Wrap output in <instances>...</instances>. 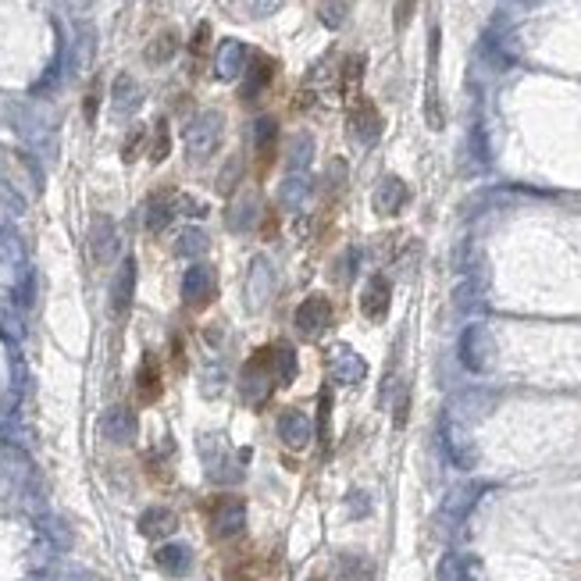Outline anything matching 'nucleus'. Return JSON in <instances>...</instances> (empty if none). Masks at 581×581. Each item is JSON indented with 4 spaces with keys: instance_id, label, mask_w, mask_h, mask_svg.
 Returning <instances> with one entry per match:
<instances>
[{
    "instance_id": "20",
    "label": "nucleus",
    "mask_w": 581,
    "mask_h": 581,
    "mask_svg": "<svg viewBox=\"0 0 581 581\" xmlns=\"http://www.w3.org/2000/svg\"><path fill=\"white\" fill-rule=\"evenodd\" d=\"M161 389H164V379H161V364L157 357L146 353L140 371H136V392H140V403H157L161 399Z\"/></svg>"
},
{
    "instance_id": "32",
    "label": "nucleus",
    "mask_w": 581,
    "mask_h": 581,
    "mask_svg": "<svg viewBox=\"0 0 581 581\" xmlns=\"http://www.w3.org/2000/svg\"><path fill=\"white\" fill-rule=\"evenodd\" d=\"M207 246H211V240H207L203 229H186L175 242V253L179 257H200V253H207Z\"/></svg>"
},
{
    "instance_id": "18",
    "label": "nucleus",
    "mask_w": 581,
    "mask_h": 581,
    "mask_svg": "<svg viewBox=\"0 0 581 581\" xmlns=\"http://www.w3.org/2000/svg\"><path fill=\"white\" fill-rule=\"evenodd\" d=\"M257 218H261V193L257 190H242L232 203H229V229H253L257 225Z\"/></svg>"
},
{
    "instance_id": "19",
    "label": "nucleus",
    "mask_w": 581,
    "mask_h": 581,
    "mask_svg": "<svg viewBox=\"0 0 581 581\" xmlns=\"http://www.w3.org/2000/svg\"><path fill=\"white\" fill-rule=\"evenodd\" d=\"M179 532V517H175V510H168V507H150L140 514V535L143 538H168V535Z\"/></svg>"
},
{
    "instance_id": "42",
    "label": "nucleus",
    "mask_w": 581,
    "mask_h": 581,
    "mask_svg": "<svg viewBox=\"0 0 581 581\" xmlns=\"http://www.w3.org/2000/svg\"><path fill=\"white\" fill-rule=\"evenodd\" d=\"M350 510H353V517H364L371 507H368V496L364 492H350Z\"/></svg>"
},
{
    "instance_id": "41",
    "label": "nucleus",
    "mask_w": 581,
    "mask_h": 581,
    "mask_svg": "<svg viewBox=\"0 0 581 581\" xmlns=\"http://www.w3.org/2000/svg\"><path fill=\"white\" fill-rule=\"evenodd\" d=\"M207 40H211V25H207V22H200V25H196L193 44H190L193 57H203V50H207Z\"/></svg>"
},
{
    "instance_id": "45",
    "label": "nucleus",
    "mask_w": 581,
    "mask_h": 581,
    "mask_svg": "<svg viewBox=\"0 0 581 581\" xmlns=\"http://www.w3.org/2000/svg\"><path fill=\"white\" fill-rule=\"evenodd\" d=\"M207 342H222V329H218V325L207 329Z\"/></svg>"
},
{
    "instance_id": "43",
    "label": "nucleus",
    "mask_w": 581,
    "mask_h": 581,
    "mask_svg": "<svg viewBox=\"0 0 581 581\" xmlns=\"http://www.w3.org/2000/svg\"><path fill=\"white\" fill-rule=\"evenodd\" d=\"M282 4H286V0H253V15H257V18H264V15H275Z\"/></svg>"
},
{
    "instance_id": "13",
    "label": "nucleus",
    "mask_w": 581,
    "mask_h": 581,
    "mask_svg": "<svg viewBox=\"0 0 581 581\" xmlns=\"http://www.w3.org/2000/svg\"><path fill=\"white\" fill-rule=\"evenodd\" d=\"M389 300H392V286H389L386 275H371L368 279V286L360 292V310H364V318H371V321H382L389 314Z\"/></svg>"
},
{
    "instance_id": "44",
    "label": "nucleus",
    "mask_w": 581,
    "mask_h": 581,
    "mask_svg": "<svg viewBox=\"0 0 581 581\" xmlns=\"http://www.w3.org/2000/svg\"><path fill=\"white\" fill-rule=\"evenodd\" d=\"M97 103H100V90L94 86V90L86 94V122H97Z\"/></svg>"
},
{
    "instance_id": "37",
    "label": "nucleus",
    "mask_w": 581,
    "mask_h": 581,
    "mask_svg": "<svg viewBox=\"0 0 581 581\" xmlns=\"http://www.w3.org/2000/svg\"><path fill=\"white\" fill-rule=\"evenodd\" d=\"M357 261H360V250H353V246H350L340 261H336V279H340V282H350V279H353Z\"/></svg>"
},
{
    "instance_id": "7",
    "label": "nucleus",
    "mask_w": 581,
    "mask_h": 581,
    "mask_svg": "<svg viewBox=\"0 0 581 581\" xmlns=\"http://www.w3.org/2000/svg\"><path fill=\"white\" fill-rule=\"evenodd\" d=\"M214 290H218V275L211 264H193L186 275H182V300L190 307H207L214 300Z\"/></svg>"
},
{
    "instance_id": "46",
    "label": "nucleus",
    "mask_w": 581,
    "mask_h": 581,
    "mask_svg": "<svg viewBox=\"0 0 581 581\" xmlns=\"http://www.w3.org/2000/svg\"><path fill=\"white\" fill-rule=\"evenodd\" d=\"M310 581H321V578H310Z\"/></svg>"
},
{
    "instance_id": "1",
    "label": "nucleus",
    "mask_w": 581,
    "mask_h": 581,
    "mask_svg": "<svg viewBox=\"0 0 581 581\" xmlns=\"http://www.w3.org/2000/svg\"><path fill=\"white\" fill-rule=\"evenodd\" d=\"M222 133H225V114L222 111H200L193 122L186 125V133H182V140H186V157H193V161H207L218 143H222Z\"/></svg>"
},
{
    "instance_id": "23",
    "label": "nucleus",
    "mask_w": 581,
    "mask_h": 581,
    "mask_svg": "<svg viewBox=\"0 0 581 581\" xmlns=\"http://www.w3.org/2000/svg\"><path fill=\"white\" fill-rule=\"evenodd\" d=\"M275 143H279V122H275V114H261V118L253 122V150H257L261 164L271 161Z\"/></svg>"
},
{
    "instance_id": "26",
    "label": "nucleus",
    "mask_w": 581,
    "mask_h": 581,
    "mask_svg": "<svg viewBox=\"0 0 581 581\" xmlns=\"http://www.w3.org/2000/svg\"><path fill=\"white\" fill-rule=\"evenodd\" d=\"M307 196H310V179L303 172H292L290 179H282V186H279V207L296 211V207H303Z\"/></svg>"
},
{
    "instance_id": "31",
    "label": "nucleus",
    "mask_w": 581,
    "mask_h": 581,
    "mask_svg": "<svg viewBox=\"0 0 581 581\" xmlns=\"http://www.w3.org/2000/svg\"><path fill=\"white\" fill-rule=\"evenodd\" d=\"M310 157H314V140H310L307 133H296L290 143V153H286L290 172H303V168L310 164Z\"/></svg>"
},
{
    "instance_id": "35",
    "label": "nucleus",
    "mask_w": 581,
    "mask_h": 581,
    "mask_svg": "<svg viewBox=\"0 0 581 581\" xmlns=\"http://www.w3.org/2000/svg\"><path fill=\"white\" fill-rule=\"evenodd\" d=\"M33 300H36V282H33V275L25 271V275H22V282L15 286V310H29V307H33Z\"/></svg>"
},
{
    "instance_id": "17",
    "label": "nucleus",
    "mask_w": 581,
    "mask_h": 581,
    "mask_svg": "<svg viewBox=\"0 0 581 581\" xmlns=\"http://www.w3.org/2000/svg\"><path fill=\"white\" fill-rule=\"evenodd\" d=\"M175 214H179V196L172 193V190H161V193H153L146 200V229L150 232L168 229Z\"/></svg>"
},
{
    "instance_id": "29",
    "label": "nucleus",
    "mask_w": 581,
    "mask_h": 581,
    "mask_svg": "<svg viewBox=\"0 0 581 581\" xmlns=\"http://www.w3.org/2000/svg\"><path fill=\"white\" fill-rule=\"evenodd\" d=\"M175 50H179V33H175V29H164V33H157V36L150 40L146 61H150V64H164V61L175 57Z\"/></svg>"
},
{
    "instance_id": "5",
    "label": "nucleus",
    "mask_w": 581,
    "mask_h": 581,
    "mask_svg": "<svg viewBox=\"0 0 581 581\" xmlns=\"http://www.w3.org/2000/svg\"><path fill=\"white\" fill-rule=\"evenodd\" d=\"M246 532V503L240 496H225L218 499V510L211 517V535L214 538H236Z\"/></svg>"
},
{
    "instance_id": "36",
    "label": "nucleus",
    "mask_w": 581,
    "mask_h": 581,
    "mask_svg": "<svg viewBox=\"0 0 581 581\" xmlns=\"http://www.w3.org/2000/svg\"><path fill=\"white\" fill-rule=\"evenodd\" d=\"M321 22L329 29H340L346 22V0H321Z\"/></svg>"
},
{
    "instance_id": "8",
    "label": "nucleus",
    "mask_w": 581,
    "mask_h": 581,
    "mask_svg": "<svg viewBox=\"0 0 581 581\" xmlns=\"http://www.w3.org/2000/svg\"><path fill=\"white\" fill-rule=\"evenodd\" d=\"M279 438H282V446L292 449V453H303L307 446H310V438H314V421L303 414V410H282V418H279Z\"/></svg>"
},
{
    "instance_id": "9",
    "label": "nucleus",
    "mask_w": 581,
    "mask_h": 581,
    "mask_svg": "<svg viewBox=\"0 0 581 581\" xmlns=\"http://www.w3.org/2000/svg\"><path fill=\"white\" fill-rule=\"evenodd\" d=\"M246 61H250V50L240 40H222L218 50H214V75L222 83H232L246 72Z\"/></svg>"
},
{
    "instance_id": "11",
    "label": "nucleus",
    "mask_w": 581,
    "mask_h": 581,
    "mask_svg": "<svg viewBox=\"0 0 581 581\" xmlns=\"http://www.w3.org/2000/svg\"><path fill=\"white\" fill-rule=\"evenodd\" d=\"M133 296H136V261L125 257L114 282H111V314L114 318H125L129 307H133Z\"/></svg>"
},
{
    "instance_id": "39",
    "label": "nucleus",
    "mask_w": 581,
    "mask_h": 581,
    "mask_svg": "<svg viewBox=\"0 0 581 581\" xmlns=\"http://www.w3.org/2000/svg\"><path fill=\"white\" fill-rule=\"evenodd\" d=\"M143 140H146V129L143 125H136L133 133H129V140H125V146H122V161H136V153H140V146H143Z\"/></svg>"
},
{
    "instance_id": "25",
    "label": "nucleus",
    "mask_w": 581,
    "mask_h": 581,
    "mask_svg": "<svg viewBox=\"0 0 581 581\" xmlns=\"http://www.w3.org/2000/svg\"><path fill=\"white\" fill-rule=\"evenodd\" d=\"M336 578L340 581H375V564L360 553H342L336 564Z\"/></svg>"
},
{
    "instance_id": "34",
    "label": "nucleus",
    "mask_w": 581,
    "mask_h": 581,
    "mask_svg": "<svg viewBox=\"0 0 581 581\" xmlns=\"http://www.w3.org/2000/svg\"><path fill=\"white\" fill-rule=\"evenodd\" d=\"M318 436L325 446H332V396H329V389L318 396Z\"/></svg>"
},
{
    "instance_id": "4",
    "label": "nucleus",
    "mask_w": 581,
    "mask_h": 581,
    "mask_svg": "<svg viewBox=\"0 0 581 581\" xmlns=\"http://www.w3.org/2000/svg\"><path fill=\"white\" fill-rule=\"evenodd\" d=\"M264 357H268V353H257V357L246 360V368H242L240 392L250 407H261V403L271 396V389L279 386V382H275V368H271V360H264Z\"/></svg>"
},
{
    "instance_id": "6",
    "label": "nucleus",
    "mask_w": 581,
    "mask_h": 581,
    "mask_svg": "<svg viewBox=\"0 0 581 581\" xmlns=\"http://www.w3.org/2000/svg\"><path fill=\"white\" fill-rule=\"evenodd\" d=\"M271 296H275V268L268 264V257H253L250 261V275H246V303H250V310H261Z\"/></svg>"
},
{
    "instance_id": "22",
    "label": "nucleus",
    "mask_w": 581,
    "mask_h": 581,
    "mask_svg": "<svg viewBox=\"0 0 581 581\" xmlns=\"http://www.w3.org/2000/svg\"><path fill=\"white\" fill-rule=\"evenodd\" d=\"M403 203H407V186H403V179H396V175L382 179L379 190H375V211H379V214H399Z\"/></svg>"
},
{
    "instance_id": "21",
    "label": "nucleus",
    "mask_w": 581,
    "mask_h": 581,
    "mask_svg": "<svg viewBox=\"0 0 581 581\" xmlns=\"http://www.w3.org/2000/svg\"><path fill=\"white\" fill-rule=\"evenodd\" d=\"M350 129H353V136L360 140V143H375L379 140V133H382V118H379V111L368 103V100H360V107L350 114Z\"/></svg>"
},
{
    "instance_id": "38",
    "label": "nucleus",
    "mask_w": 581,
    "mask_h": 581,
    "mask_svg": "<svg viewBox=\"0 0 581 581\" xmlns=\"http://www.w3.org/2000/svg\"><path fill=\"white\" fill-rule=\"evenodd\" d=\"M360 75H364V57H346V64H342V86L353 90L360 83Z\"/></svg>"
},
{
    "instance_id": "30",
    "label": "nucleus",
    "mask_w": 581,
    "mask_h": 581,
    "mask_svg": "<svg viewBox=\"0 0 581 581\" xmlns=\"http://www.w3.org/2000/svg\"><path fill=\"white\" fill-rule=\"evenodd\" d=\"M140 100H143V90H140V83L133 75H118L114 79V107L118 111H136Z\"/></svg>"
},
{
    "instance_id": "3",
    "label": "nucleus",
    "mask_w": 581,
    "mask_h": 581,
    "mask_svg": "<svg viewBox=\"0 0 581 581\" xmlns=\"http://www.w3.org/2000/svg\"><path fill=\"white\" fill-rule=\"evenodd\" d=\"M292 325H296V332H300L303 340H321V336L329 332V325H332V303H329V296H321V292L307 296V300L296 307Z\"/></svg>"
},
{
    "instance_id": "12",
    "label": "nucleus",
    "mask_w": 581,
    "mask_h": 581,
    "mask_svg": "<svg viewBox=\"0 0 581 581\" xmlns=\"http://www.w3.org/2000/svg\"><path fill=\"white\" fill-rule=\"evenodd\" d=\"M329 360H332V379H336L340 386H360V382L368 379L364 357L353 353L350 346H336V350L329 353Z\"/></svg>"
},
{
    "instance_id": "33",
    "label": "nucleus",
    "mask_w": 581,
    "mask_h": 581,
    "mask_svg": "<svg viewBox=\"0 0 581 581\" xmlns=\"http://www.w3.org/2000/svg\"><path fill=\"white\" fill-rule=\"evenodd\" d=\"M168 153H172V133H168V122L157 118V125H153V146H150V161L161 164Z\"/></svg>"
},
{
    "instance_id": "16",
    "label": "nucleus",
    "mask_w": 581,
    "mask_h": 581,
    "mask_svg": "<svg viewBox=\"0 0 581 581\" xmlns=\"http://www.w3.org/2000/svg\"><path fill=\"white\" fill-rule=\"evenodd\" d=\"M114 253H118V229L107 214H100L90 229V257H94V264H107Z\"/></svg>"
},
{
    "instance_id": "27",
    "label": "nucleus",
    "mask_w": 581,
    "mask_h": 581,
    "mask_svg": "<svg viewBox=\"0 0 581 581\" xmlns=\"http://www.w3.org/2000/svg\"><path fill=\"white\" fill-rule=\"evenodd\" d=\"M482 496V485H460L457 492H449V499H446V517L449 521H460V517H468V510L475 507V499Z\"/></svg>"
},
{
    "instance_id": "15",
    "label": "nucleus",
    "mask_w": 581,
    "mask_h": 581,
    "mask_svg": "<svg viewBox=\"0 0 581 581\" xmlns=\"http://www.w3.org/2000/svg\"><path fill=\"white\" fill-rule=\"evenodd\" d=\"M153 564H157L168 578H182V575H190V567H193V549L182 546V542H164V546L153 553Z\"/></svg>"
},
{
    "instance_id": "40",
    "label": "nucleus",
    "mask_w": 581,
    "mask_h": 581,
    "mask_svg": "<svg viewBox=\"0 0 581 581\" xmlns=\"http://www.w3.org/2000/svg\"><path fill=\"white\" fill-rule=\"evenodd\" d=\"M236 179H240V157H232V161H229L225 175L218 179V190H222V193H232V190H236Z\"/></svg>"
},
{
    "instance_id": "2",
    "label": "nucleus",
    "mask_w": 581,
    "mask_h": 581,
    "mask_svg": "<svg viewBox=\"0 0 581 581\" xmlns=\"http://www.w3.org/2000/svg\"><path fill=\"white\" fill-rule=\"evenodd\" d=\"M460 364L475 375H482L492 368V357H496V342H492V332L485 325H468L464 336H460Z\"/></svg>"
},
{
    "instance_id": "24",
    "label": "nucleus",
    "mask_w": 581,
    "mask_h": 581,
    "mask_svg": "<svg viewBox=\"0 0 581 581\" xmlns=\"http://www.w3.org/2000/svg\"><path fill=\"white\" fill-rule=\"evenodd\" d=\"M475 571H478V564H475L471 556H460V553H446V556L438 560L436 578L438 581H475Z\"/></svg>"
},
{
    "instance_id": "10",
    "label": "nucleus",
    "mask_w": 581,
    "mask_h": 581,
    "mask_svg": "<svg viewBox=\"0 0 581 581\" xmlns=\"http://www.w3.org/2000/svg\"><path fill=\"white\" fill-rule=\"evenodd\" d=\"M100 432L107 442H114V446H129L133 438H136V414L129 410V407H111V410H103V418H100Z\"/></svg>"
},
{
    "instance_id": "28",
    "label": "nucleus",
    "mask_w": 581,
    "mask_h": 581,
    "mask_svg": "<svg viewBox=\"0 0 581 581\" xmlns=\"http://www.w3.org/2000/svg\"><path fill=\"white\" fill-rule=\"evenodd\" d=\"M271 368H275V382L279 386H290L292 379H296V350H292L290 342H275V350H271Z\"/></svg>"
},
{
    "instance_id": "14",
    "label": "nucleus",
    "mask_w": 581,
    "mask_h": 581,
    "mask_svg": "<svg viewBox=\"0 0 581 581\" xmlns=\"http://www.w3.org/2000/svg\"><path fill=\"white\" fill-rule=\"evenodd\" d=\"M246 64H250V68H246V83H242L240 97L257 100L264 90H268V83L275 79V61H271L268 54H253Z\"/></svg>"
}]
</instances>
